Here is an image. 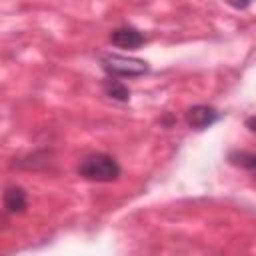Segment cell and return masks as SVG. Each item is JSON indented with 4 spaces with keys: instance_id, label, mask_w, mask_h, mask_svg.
Masks as SVG:
<instances>
[{
    "instance_id": "1",
    "label": "cell",
    "mask_w": 256,
    "mask_h": 256,
    "mask_svg": "<svg viewBox=\"0 0 256 256\" xmlns=\"http://www.w3.org/2000/svg\"><path fill=\"white\" fill-rule=\"evenodd\" d=\"M120 172L122 170H120V164L116 162V158H112L110 154H104V152L88 154L78 164V174L90 182H114V180H118Z\"/></svg>"
},
{
    "instance_id": "2",
    "label": "cell",
    "mask_w": 256,
    "mask_h": 256,
    "mask_svg": "<svg viewBox=\"0 0 256 256\" xmlns=\"http://www.w3.org/2000/svg\"><path fill=\"white\" fill-rule=\"evenodd\" d=\"M100 64L112 78H138V76L148 74L150 70L146 60L130 58L122 54H102Z\"/></svg>"
},
{
    "instance_id": "3",
    "label": "cell",
    "mask_w": 256,
    "mask_h": 256,
    "mask_svg": "<svg viewBox=\"0 0 256 256\" xmlns=\"http://www.w3.org/2000/svg\"><path fill=\"white\" fill-rule=\"evenodd\" d=\"M218 120H220L218 110L208 104H196L186 110V124L194 130H206L212 124H216Z\"/></svg>"
},
{
    "instance_id": "4",
    "label": "cell",
    "mask_w": 256,
    "mask_h": 256,
    "mask_svg": "<svg viewBox=\"0 0 256 256\" xmlns=\"http://www.w3.org/2000/svg\"><path fill=\"white\" fill-rule=\"evenodd\" d=\"M110 42L118 48H126V50H136L140 48L142 44H146V36L138 30V28H132V26H120V28H114L110 32Z\"/></svg>"
},
{
    "instance_id": "5",
    "label": "cell",
    "mask_w": 256,
    "mask_h": 256,
    "mask_svg": "<svg viewBox=\"0 0 256 256\" xmlns=\"http://www.w3.org/2000/svg\"><path fill=\"white\" fill-rule=\"evenodd\" d=\"M2 200H4L6 212H10V214H20L28 206V196H26L24 188H20V186H8L4 190V198Z\"/></svg>"
},
{
    "instance_id": "6",
    "label": "cell",
    "mask_w": 256,
    "mask_h": 256,
    "mask_svg": "<svg viewBox=\"0 0 256 256\" xmlns=\"http://www.w3.org/2000/svg\"><path fill=\"white\" fill-rule=\"evenodd\" d=\"M104 92H106V96H110V98L116 100V102H128V100H130V90H128V86H126L124 82L116 80V78H110V80L104 82Z\"/></svg>"
},
{
    "instance_id": "7",
    "label": "cell",
    "mask_w": 256,
    "mask_h": 256,
    "mask_svg": "<svg viewBox=\"0 0 256 256\" xmlns=\"http://www.w3.org/2000/svg\"><path fill=\"white\" fill-rule=\"evenodd\" d=\"M228 160L230 164L238 166V168H244V170H254L256 168V154L252 152H246V150H234L228 154Z\"/></svg>"
},
{
    "instance_id": "8",
    "label": "cell",
    "mask_w": 256,
    "mask_h": 256,
    "mask_svg": "<svg viewBox=\"0 0 256 256\" xmlns=\"http://www.w3.org/2000/svg\"><path fill=\"white\" fill-rule=\"evenodd\" d=\"M228 6H232L234 10H246V8H250V4H252V0H224Z\"/></svg>"
},
{
    "instance_id": "9",
    "label": "cell",
    "mask_w": 256,
    "mask_h": 256,
    "mask_svg": "<svg viewBox=\"0 0 256 256\" xmlns=\"http://www.w3.org/2000/svg\"><path fill=\"white\" fill-rule=\"evenodd\" d=\"M246 124H248V130H250V132H254V130H256V128H254V118H252V116L246 120Z\"/></svg>"
}]
</instances>
